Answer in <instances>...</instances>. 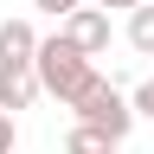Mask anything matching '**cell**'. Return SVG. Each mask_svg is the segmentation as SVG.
<instances>
[{"label":"cell","instance_id":"cell-5","mask_svg":"<svg viewBox=\"0 0 154 154\" xmlns=\"http://www.w3.org/2000/svg\"><path fill=\"white\" fill-rule=\"evenodd\" d=\"M32 96H45V84H38V64L32 71H7L0 64V109H32Z\"/></svg>","mask_w":154,"mask_h":154},{"label":"cell","instance_id":"cell-11","mask_svg":"<svg viewBox=\"0 0 154 154\" xmlns=\"http://www.w3.org/2000/svg\"><path fill=\"white\" fill-rule=\"evenodd\" d=\"M90 7H103V13H109V7H128V13H135V7H148V0H90Z\"/></svg>","mask_w":154,"mask_h":154},{"label":"cell","instance_id":"cell-6","mask_svg":"<svg viewBox=\"0 0 154 154\" xmlns=\"http://www.w3.org/2000/svg\"><path fill=\"white\" fill-rule=\"evenodd\" d=\"M116 148H122L116 135H103V128H84V122L64 135V154H116Z\"/></svg>","mask_w":154,"mask_h":154},{"label":"cell","instance_id":"cell-9","mask_svg":"<svg viewBox=\"0 0 154 154\" xmlns=\"http://www.w3.org/2000/svg\"><path fill=\"white\" fill-rule=\"evenodd\" d=\"M128 103H135V116H154V77H141V84H135Z\"/></svg>","mask_w":154,"mask_h":154},{"label":"cell","instance_id":"cell-3","mask_svg":"<svg viewBox=\"0 0 154 154\" xmlns=\"http://www.w3.org/2000/svg\"><path fill=\"white\" fill-rule=\"evenodd\" d=\"M45 38L32 32V19H0V64L7 71H32Z\"/></svg>","mask_w":154,"mask_h":154},{"label":"cell","instance_id":"cell-4","mask_svg":"<svg viewBox=\"0 0 154 154\" xmlns=\"http://www.w3.org/2000/svg\"><path fill=\"white\" fill-rule=\"evenodd\" d=\"M58 32H64V38H71V45L84 51V58L109 51V13H103V7H84V13H71V19H64Z\"/></svg>","mask_w":154,"mask_h":154},{"label":"cell","instance_id":"cell-7","mask_svg":"<svg viewBox=\"0 0 154 154\" xmlns=\"http://www.w3.org/2000/svg\"><path fill=\"white\" fill-rule=\"evenodd\" d=\"M128 45L141 51V58H154V7H135L128 13Z\"/></svg>","mask_w":154,"mask_h":154},{"label":"cell","instance_id":"cell-8","mask_svg":"<svg viewBox=\"0 0 154 154\" xmlns=\"http://www.w3.org/2000/svg\"><path fill=\"white\" fill-rule=\"evenodd\" d=\"M32 7H38V13H51L58 26H64V19H71V13H84L90 0H32Z\"/></svg>","mask_w":154,"mask_h":154},{"label":"cell","instance_id":"cell-2","mask_svg":"<svg viewBox=\"0 0 154 154\" xmlns=\"http://www.w3.org/2000/svg\"><path fill=\"white\" fill-rule=\"evenodd\" d=\"M77 122H84V128H103V135H116V141H128V128H135V103L109 84V77H96V84L77 96Z\"/></svg>","mask_w":154,"mask_h":154},{"label":"cell","instance_id":"cell-10","mask_svg":"<svg viewBox=\"0 0 154 154\" xmlns=\"http://www.w3.org/2000/svg\"><path fill=\"white\" fill-rule=\"evenodd\" d=\"M13 141H19V128H13V116L0 109V154H13Z\"/></svg>","mask_w":154,"mask_h":154},{"label":"cell","instance_id":"cell-1","mask_svg":"<svg viewBox=\"0 0 154 154\" xmlns=\"http://www.w3.org/2000/svg\"><path fill=\"white\" fill-rule=\"evenodd\" d=\"M38 84H45V96H58L64 109H77V96L96 84V64L71 45L64 32H51L45 45H38Z\"/></svg>","mask_w":154,"mask_h":154}]
</instances>
